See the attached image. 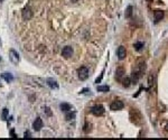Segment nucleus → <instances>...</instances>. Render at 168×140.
<instances>
[{
    "mask_svg": "<svg viewBox=\"0 0 168 140\" xmlns=\"http://www.w3.org/2000/svg\"><path fill=\"white\" fill-rule=\"evenodd\" d=\"M91 113L92 114H94L96 116H100L104 113V108H103V105H101V104H96L94 106H92L91 108Z\"/></svg>",
    "mask_w": 168,
    "mask_h": 140,
    "instance_id": "f257e3e1",
    "label": "nucleus"
},
{
    "mask_svg": "<svg viewBox=\"0 0 168 140\" xmlns=\"http://www.w3.org/2000/svg\"><path fill=\"white\" fill-rule=\"evenodd\" d=\"M77 74H78V77H80L81 81H85L88 77V69L85 66H82L77 69Z\"/></svg>",
    "mask_w": 168,
    "mask_h": 140,
    "instance_id": "f03ea898",
    "label": "nucleus"
},
{
    "mask_svg": "<svg viewBox=\"0 0 168 140\" xmlns=\"http://www.w3.org/2000/svg\"><path fill=\"white\" fill-rule=\"evenodd\" d=\"M123 106H124V104H123V102H122V101L115 100V101H113V102L111 103L110 109H111V110H113V111H118V110H122V109H123Z\"/></svg>",
    "mask_w": 168,
    "mask_h": 140,
    "instance_id": "7ed1b4c3",
    "label": "nucleus"
},
{
    "mask_svg": "<svg viewBox=\"0 0 168 140\" xmlns=\"http://www.w3.org/2000/svg\"><path fill=\"white\" fill-rule=\"evenodd\" d=\"M9 57H10L11 62L13 64H18V62H19V54H18L15 49L9 50Z\"/></svg>",
    "mask_w": 168,
    "mask_h": 140,
    "instance_id": "20e7f679",
    "label": "nucleus"
},
{
    "mask_svg": "<svg viewBox=\"0 0 168 140\" xmlns=\"http://www.w3.org/2000/svg\"><path fill=\"white\" fill-rule=\"evenodd\" d=\"M62 55H63L64 58H69L73 55V48L71 47V46H66V47H64L63 50H62Z\"/></svg>",
    "mask_w": 168,
    "mask_h": 140,
    "instance_id": "39448f33",
    "label": "nucleus"
},
{
    "mask_svg": "<svg viewBox=\"0 0 168 140\" xmlns=\"http://www.w3.org/2000/svg\"><path fill=\"white\" fill-rule=\"evenodd\" d=\"M43 125H44L43 120L40 118H36L34 123H32V128H34V130H36V131H39V130H41V128H43Z\"/></svg>",
    "mask_w": 168,
    "mask_h": 140,
    "instance_id": "423d86ee",
    "label": "nucleus"
},
{
    "mask_svg": "<svg viewBox=\"0 0 168 140\" xmlns=\"http://www.w3.org/2000/svg\"><path fill=\"white\" fill-rule=\"evenodd\" d=\"M116 54H118V57L119 59H124L125 58V55H127V52H125V48L123 46H120L116 50Z\"/></svg>",
    "mask_w": 168,
    "mask_h": 140,
    "instance_id": "0eeeda50",
    "label": "nucleus"
},
{
    "mask_svg": "<svg viewBox=\"0 0 168 140\" xmlns=\"http://www.w3.org/2000/svg\"><path fill=\"white\" fill-rule=\"evenodd\" d=\"M32 16V12L30 11L29 8H25L24 10H22V18H24L25 20H29Z\"/></svg>",
    "mask_w": 168,
    "mask_h": 140,
    "instance_id": "6e6552de",
    "label": "nucleus"
},
{
    "mask_svg": "<svg viewBox=\"0 0 168 140\" xmlns=\"http://www.w3.org/2000/svg\"><path fill=\"white\" fill-rule=\"evenodd\" d=\"M153 17H155V21L158 22L159 20L162 19V17H164V11H161V10H156L155 12H153Z\"/></svg>",
    "mask_w": 168,
    "mask_h": 140,
    "instance_id": "1a4fd4ad",
    "label": "nucleus"
},
{
    "mask_svg": "<svg viewBox=\"0 0 168 140\" xmlns=\"http://www.w3.org/2000/svg\"><path fill=\"white\" fill-rule=\"evenodd\" d=\"M46 82H47V85H48L50 88H58L57 82H56L55 80H53V78H47V80H46Z\"/></svg>",
    "mask_w": 168,
    "mask_h": 140,
    "instance_id": "9d476101",
    "label": "nucleus"
},
{
    "mask_svg": "<svg viewBox=\"0 0 168 140\" xmlns=\"http://www.w3.org/2000/svg\"><path fill=\"white\" fill-rule=\"evenodd\" d=\"M59 108L62 111H65V112H68V111H71L72 110V105L71 104H68V103H62L59 105Z\"/></svg>",
    "mask_w": 168,
    "mask_h": 140,
    "instance_id": "9b49d317",
    "label": "nucleus"
},
{
    "mask_svg": "<svg viewBox=\"0 0 168 140\" xmlns=\"http://www.w3.org/2000/svg\"><path fill=\"white\" fill-rule=\"evenodd\" d=\"M1 77L2 78H4L6 80V82H11L12 80H13V76H12V74H10V73H3V74H1Z\"/></svg>",
    "mask_w": 168,
    "mask_h": 140,
    "instance_id": "f8f14e48",
    "label": "nucleus"
},
{
    "mask_svg": "<svg viewBox=\"0 0 168 140\" xmlns=\"http://www.w3.org/2000/svg\"><path fill=\"white\" fill-rule=\"evenodd\" d=\"M96 90L99 92H108L110 90V87L108 85H99L96 87Z\"/></svg>",
    "mask_w": 168,
    "mask_h": 140,
    "instance_id": "ddd939ff",
    "label": "nucleus"
},
{
    "mask_svg": "<svg viewBox=\"0 0 168 140\" xmlns=\"http://www.w3.org/2000/svg\"><path fill=\"white\" fill-rule=\"evenodd\" d=\"M74 118H75V112H68V113L65 115V119H66L67 121H71Z\"/></svg>",
    "mask_w": 168,
    "mask_h": 140,
    "instance_id": "4468645a",
    "label": "nucleus"
},
{
    "mask_svg": "<svg viewBox=\"0 0 168 140\" xmlns=\"http://www.w3.org/2000/svg\"><path fill=\"white\" fill-rule=\"evenodd\" d=\"M142 47H143V43H141V41H138V43L134 44V49L138 50V52H139V50H141Z\"/></svg>",
    "mask_w": 168,
    "mask_h": 140,
    "instance_id": "2eb2a0df",
    "label": "nucleus"
},
{
    "mask_svg": "<svg viewBox=\"0 0 168 140\" xmlns=\"http://www.w3.org/2000/svg\"><path fill=\"white\" fill-rule=\"evenodd\" d=\"M131 15H132V7L129 6V7L127 8V11H125V17L130 18V17H131Z\"/></svg>",
    "mask_w": 168,
    "mask_h": 140,
    "instance_id": "dca6fc26",
    "label": "nucleus"
},
{
    "mask_svg": "<svg viewBox=\"0 0 168 140\" xmlns=\"http://www.w3.org/2000/svg\"><path fill=\"white\" fill-rule=\"evenodd\" d=\"M7 116H8V110H7V109H3L2 114H1L2 120H6V119H7Z\"/></svg>",
    "mask_w": 168,
    "mask_h": 140,
    "instance_id": "f3484780",
    "label": "nucleus"
},
{
    "mask_svg": "<svg viewBox=\"0 0 168 140\" xmlns=\"http://www.w3.org/2000/svg\"><path fill=\"white\" fill-rule=\"evenodd\" d=\"M44 110H45L46 113H47V115H49V116L52 115V111H50V109H49V108H45Z\"/></svg>",
    "mask_w": 168,
    "mask_h": 140,
    "instance_id": "a211bd4d",
    "label": "nucleus"
},
{
    "mask_svg": "<svg viewBox=\"0 0 168 140\" xmlns=\"http://www.w3.org/2000/svg\"><path fill=\"white\" fill-rule=\"evenodd\" d=\"M24 136H25V138H31V133L29 131H26Z\"/></svg>",
    "mask_w": 168,
    "mask_h": 140,
    "instance_id": "6ab92c4d",
    "label": "nucleus"
},
{
    "mask_svg": "<svg viewBox=\"0 0 168 140\" xmlns=\"http://www.w3.org/2000/svg\"><path fill=\"white\" fill-rule=\"evenodd\" d=\"M10 134H11V137H12V138H17L16 133H15V130H13V129H11V130H10Z\"/></svg>",
    "mask_w": 168,
    "mask_h": 140,
    "instance_id": "aec40b11",
    "label": "nucleus"
},
{
    "mask_svg": "<svg viewBox=\"0 0 168 140\" xmlns=\"http://www.w3.org/2000/svg\"><path fill=\"white\" fill-rule=\"evenodd\" d=\"M129 83H130V80L127 78V80L124 81V83H123V86H129Z\"/></svg>",
    "mask_w": 168,
    "mask_h": 140,
    "instance_id": "412c9836",
    "label": "nucleus"
},
{
    "mask_svg": "<svg viewBox=\"0 0 168 140\" xmlns=\"http://www.w3.org/2000/svg\"><path fill=\"white\" fill-rule=\"evenodd\" d=\"M84 132H85V133L88 132V124H87V123L85 124V127H84Z\"/></svg>",
    "mask_w": 168,
    "mask_h": 140,
    "instance_id": "4be33fe9",
    "label": "nucleus"
},
{
    "mask_svg": "<svg viewBox=\"0 0 168 140\" xmlns=\"http://www.w3.org/2000/svg\"><path fill=\"white\" fill-rule=\"evenodd\" d=\"M71 1H72V2H76V1H77V0H71Z\"/></svg>",
    "mask_w": 168,
    "mask_h": 140,
    "instance_id": "5701e85b",
    "label": "nucleus"
},
{
    "mask_svg": "<svg viewBox=\"0 0 168 140\" xmlns=\"http://www.w3.org/2000/svg\"><path fill=\"white\" fill-rule=\"evenodd\" d=\"M166 130H167V131H168V124L166 125Z\"/></svg>",
    "mask_w": 168,
    "mask_h": 140,
    "instance_id": "b1692460",
    "label": "nucleus"
},
{
    "mask_svg": "<svg viewBox=\"0 0 168 140\" xmlns=\"http://www.w3.org/2000/svg\"><path fill=\"white\" fill-rule=\"evenodd\" d=\"M1 1H3V0H0V2H1Z\"/></svg>",
    "mask_w": 168,
    "mask_h": 140,
    "instance_id": "393cba45",
    "label": "nucleus"
},
{
    "mask_svg": "<svg viewBox=\"0 0 168 140\" xmlns=\"http://www.w3.org/2000/svg\"><path fill=\"white\" fill-rule=\"evenodd\" d=\"M0 60H1V57H0Z\"/></svg>",
    "mask_w": 168,
    "mask_h": 140,
    "instance_id": "a878e982",
    "label": "nucleus"
},
{
    "mask_svg": "<svg viewBox=\"0 0 168 140\" xmlns=\"http://www.w3.org/2000/svg\"><path fill=\"white\" fill-rule=\"evenodd\" d=\"M0 85H1V84H0Z\"/></svg>",
    "mask_w": 168,
    "mask_h": 140,
    "instance_id": "bb28decb",
    "label": "nucleus"
},
{
    "mask_svg": "<svg viewBox=\"0 0 168 140\" xmlns=\"http://www.w3.org/2000/svg\"><path fill=\"white\" fill-rule=\"evenodd\" d=\"M149 1H150V0H149Z\"/></svg>",
    "mask_w": 168,
    "mask_h": 140,
    "instance_id": "cd10ccee",
    "label": "nucleus"
}]
</instances>
